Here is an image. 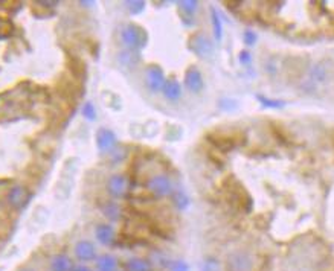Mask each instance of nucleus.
<instances>
[{
    "instance_id": "11",
    "label": "nucleus",
    "mask_w": 334,
    "mask_h": 271,
    "mask_svg": "<svg viewBox=\"0 0 334 271\" xmlns=\"http://www.w3.org/2000/svg\"><path fill=\"white\" fill-rule=\"evenodd\" d=\"M95 235H96L98 242L105 245V247L113 245V242L116 239L115 230H113V227H111L110 224H99V225H96Z\"/></svg>"
},
{
    "instance_id": "5",
    "label": "nucleus",
    "mask_w": 334,
    "mask_h": 271,
    "mask_svg": "<svg viewBox=\"0 0 334 271\" xmlns=\"http://www.w3.org/2000/svg\"><path fill=\"white\" fill-rule=\"evenodd\" d=\"M165 82H166V79H165L163 70L159 66L153 64V66L147 67V70H145V84H147V87L151 93L162 92Z\"/></svg>"
},
{
    "instance_id": "9",
    "label": "nucleus",
    "mask_w": 334,
    "mask_h": 271,
    "mask_svg": "<svg viewBox=\"0 0 334 271\" xmlns=\"http://www.w3.org/2000/svg\"><path fill=\"white\" fill-rule=\"evenodd\" d=\"M28 198H29V194H28L26 188H23L20 185L13 186L7 195V201L13 209H22L28 203Z\"/></svg>"
},
{
    "instance_id": "24",
    "label": "nucleus",
    "mask_w": 334,
    "mask_h": 271,
    "mask_svg": "<svg viewBox=\"0 0 334 271\" xmlns=\"http://www.w3.org/2000/svg\"><path fill=\"white\" fill-rule=\"evenodd\" d=\"M82 117H86L87 120H95L96 119V108L92 102H86L81 108Z\"/></svg>"
},
{
    "instance_id": "14",
    "label": "nucleus",
    "mask_w": 334,
    "mask_h": 271,
    "mask_svg": "<svg viewBox=\"0 0 334 271\" xmlns=\"http://www.w3.org/2000/svg\"><path fill=\"white\" fill-rule=\"evenodd\" d=\"M73 268V260L67 254H55L51 259V271H72Z\"/></svg>"
},
{
    "instance_id": "2",
    "label": "nucleus",
    "mask_w": 334,
    "mask_h": 271,
    "mask_svg": "<svg viewBox=\"0 0 334 271\" xmlns=\"http://www.w3.org/2000/svg\"><path fill=\"white\" fill-rule=\"evenodd\" d=\"M254 256L246 250H237L226 259V271H252Z\"/></svg>"
},
{
    "instance_id": "3",
    "label": "nucleus",
    "mask_w": 334,
    "mask_h": 271,
    "mask_svg": "<svg viewBox=\"0 0 334 271\" xmlns=\"http://www.w3.org/2000/svg\"><path fill=\"white\" fill-rule=\"evenodd\" d=\"M189 49L200 58H209L214 54V44L207 35L197 32L189 38Z\"/></svg>"
},
{
    "instance_id": "4",
    "label": "nucleus",
    "mask_w": 334,
    "mask_h": 271,
    "mask_svg": "<svg viewBox=\"0 0 334 271\" xmlns=\"http://www.w3.org/2000/svg\"><path fill=\"white\" fill-rule=\"evenodd\" d=\"M147 189L156 197H168L173 194V183L168 175L156 174L147 182Z\"/></svg>"
},
{
    "instance_id": "12",
    "label": "nucleus",
    "mask_w": 334,
    "mask_h": 271,
    "mask_svg": "<svg viewBox=\"0 0 334 271\" xmlns=\"http://www.w3.org/2000/svg\"><path fill=\"white\" fill-rule=\"evenodd\" d=\"M162 93H163V96H165L168 101L176 102V101H179V99L182 98V85H180V82H179L177 79L170 78V79L165 82Z\"/></svg>"
},
{
    "instance_id": "25",
    "label": "nucleus",
    "mask_w": 334,
    "mask_h": 271,
    "mask_svg": "<svg viewBox=\"0 0 334 271\" xmlns=\"http://www.w3.org/2000/svg\"><path fill=\"white\" fill-rule=\"evenodd\" d=\"M174 204L179 210H185L189 206V198L183 192H177L174 197Z\"/></svg>"
},
{
    "instance_id": "16",
    "label": "nucleus",
    "mask_w": 334,
    "mask_h": 271,
    "mask_svg": "<svg viewBox=\"0 0 334 271\" xmlns=\"http://www.w3.org/2000/svg\"><path fill=\"white\" fill-rule=\"evenodd\" d=\"M127 271H153V265L148 259L144 257H132L126 262Z\"/></svg>"
},
{
    "instance_id": "31",
    "label": "nucleus",
    "mask_w": 334,
    "mask_h": 271,
    "mask_svg": "<svg viewBox=\"0 0 334 271\" xmlns=\"http://www.w3.org/2000/svg\"><path fill=\"white\" fill-rule=\"evenodd\" d=\"M79 5L81 7H92V5H95V2H79Z\"/></svg>"
},
{
    "instance_id": "32",
    "label": "nucleus",
    "mask_w": 334,
    "mask_h": 271,
    "mask_svg": "<svg viewBox=\"0 0 334 271\" xmlns=\"http://www.w3.org/2000/svg\"><path fill=\"white\" fill-rule=\"evenodd\" d=\"M20 271H37V269H34V268H23V269H20Z\"/></svg>"
},
{
    "instance_id": "19",
    "label": "nucleus",
    "mask_w": 334,
    "mask_h": 271,
    "mask_svg": "<svg viewBox=\"0 0 334 271\" xmlns=\"http://www.w3.org/2000/svg\"><path fill=\"white\" fill-rule=\"evenodd\" d=\"M326 78V67L320 63L314 64L310 70V79L313 82H322Z\"/></svg>"
},
{
    "instance_id": "8",
    "label": "nucleus",
    "mask_w": 334,
    "mask_h": 271,
    "mask_svg": "<svg viewBox=\"0 0 334 271\" xmlns=\"http://www.w3.org/2000/svg\"><path fill=\"white\" fill-rule=\"evenodd\" d=\"M185 85L191 93H200L204 88V79L197 67H189L185 73Z\"/></svg>"
},
{
    "instance_id": "22",
    "label": "nucleus",
    "mask_w": 334,
    "mask_h": 271,
    "mask_svg": "<svg viewBox=\"0 0 334 271\" xmlns=\"http://www.w3.org/2000/svg\"><path fill=\"white\" fill-rule=\"evenodd\" d=\"M126 7L132 14L136 16L145 10V2H142V0H132V2H126Z\"/></svg>"
},
{
    "instance_id": "18",
    "label": "nucleus",
    "mask_w": 334,
    "mask_h": 271,
    "mask_svg": "<svg viewBox=\"0 0 334 271\" xmlns=\"http://www.w3.org/2000/svg\"><path fill=\"white\" fill-rule=\"evenodd\" d=\"M211 22H212V31H214V37L217 41H221L223 38V22L220 14L217 13V10L212 7L211 8Z\"/></svg>"
},
{
    "instance_id": "28",
    "label": "nucleus",
    "mask_w": 334,
    "mask_h": 271,
    "mask_svg": "<svg viewBox=\"0 0 334 271\" xmlns=\"http://www.w3.org/2000/svg\"><path fill=\"white\" fill-rule=\"evenodd\" d=\"M238 60H240L241 64H244V66H251V63H252V55H251L247 51H241L240 55H238Z\"/></svg>"
},
{
    "instance_id": "17",
    "label": "nucleus",
    "mask_w": 334,
    "mask_h": 271,
    "mask_svg": "<svg viewBox=\"0 0 334 271\" xmlns=\"http://www.w3.org/2000/svg\"><path fill=\"white\" fill-rule=\"evenodd\" d=\"M102 213H104V216L107 218V219H110V221H119L121 219V207L116 204V203H113V201H107L104 206H102Z\"/></svg>"
},
{
    "instance_id": "7",
    "label": "nucleus",
    "mask_w": 334,
    "mask_h": 271,
    "mask_svg": "<svg viewBox=\"0 0 334 271\" xmlns=\"http://www.w3.org/2000/svg\"><path fill=\"white\" fill-rule=\"evenodd\" d=\"M127 189H129V182L121 174L111 175L107 182V192L113 198H122L127 194Z\"/></svg>"
},
{
    "instance_id": "15",
    "label": "nucleus",
    "mask_w": 334,
    "mask_h": 271,
    "mask_svg": "<svg viewBox=\"0 0 334 271\" xmlns=\"http://www.w3.org/2000/svg\"><path fill=\"white\" fill-rule=\"evenodd\" d=\"M96 260V269L98 271H116L118 259L113 254H101Z\"/></svg>"
},
{
    "instance_id": "21",
    "label": "nucleus",
    "mask_w": 334,
    "mask_h": 271,
    "mask_svg": "<svg viewBox=\"0 0 334 271\" xmlns=\"http://www.w3.org/2000/svg\"><path fill=\"white\" fill-rule=\"evenodd\" d=\"M179 8L186 14V16H194V13L198 8V2L197 0H183V2H179Z\"/></svg>"
},
{
    "instance_id": "26",
    "label": "nucleus",
    "mask_w": 334,
    "mask_h": 271,
    "mask_svg": "<svg viewBox=\"0 0 334 271\" xmlns=\"http://www.w3.org/2000/svg\"><path fill=\"white\" fill-rule=\"evenodd\" d=\"M166 268L170 271H189V265L185 260H171L166 262Z\"/></svg>"
},
{
    "instance_id": "13",
    "label": "nucleus",
    "mask_w": 334,
    "mask_h": 271,
    "mask_svg": "<svg viewBox=\"0 0 334 271\" xmlns=\"http://www.w3.org/2000/svg\"><path fill=\"white\" fill-rule=\"evenodd\" d=\"M118 61L122 67H127V69H133L139 64L141 61V55H139V51H130V49H126V51H121L118 54Z\"/></svg>"
},
{
    "instance_id": "23",
    "label": "nucleus",
    "mask_w": 334,
    "mask_h": 271,
    "mask_svg": "<svg viewBox=\"0 0 334 271\" xmlns=\"http://www.w3.org/2000/svg\"><path fill=\"white\" fill-rule=\"evenodd\" d=\"M201 271H221L220 262L215 257H206L201 265Z\"/></svg>"
},
{
    "instance_id": "29",
    "label": "nucleus",
    "mask_w": 334,
    "mask_h": 271,
    "mask_svg": "<svg viewBox=\"0 0 334 271\" xmlns=\"http://www.w3.org/2000/svg\"><path fill=\"white\" fill-rule=\"evenodd\" d=\"M72 271H93V269H92L90 266H87V265H82V263H81V265H75V268H73Z\"/></svg>"
},
{
    "instance_id": "10",
    "label": "nucleus",
    "mask_w": 334,
    "mask_h": 271,
    "mask_svg": "<svg viewBox=\"0 0 334 271\" xmlns=\"http://www.w3.org/2000/svg\"><path fill=\"white\" fill-rule=\"evenodd\" d=\"M73 251H75L76 259L81 262H89V260L96 259V248H95L93 242H90V241H86V239L78 241Z\"/></svg>"
},
{
    "instance_id": "6",
    "label": "nucleus",
    "mask_w": 334,
    "mask_h": 271,
    "mask_svg": "<svg viewBox=\"0 0 334 271\" xmlns=\"http://www.w3.org/2000/svg\"><path fill=\"white\" fill-rule=\"evenodd\" d=\"M118 144L116 134L108 128H99L96 132V145L101 153H111Z\"/></svg>"
},
{
    "instance_id": "30",
    "label": "nucleus",
    "mask_w": 334,
    "mask_h": 271,
    "mask_svg": "<svg viewBox=\"0 0 334 271\" xmlns=\"http://www.w3.org/2000/svg\"><path fill=\"white\" fill-rule=\"evenodd\" d=\"M38 5H43V7H48V8H54L58 5V2H37Z\"/></svg>"
},
{
    "instance_id": "27",
    "label": "nucleus",
    "mask_w": 334,
    "mask_h": 271,
    "mask_svg": "<svg viewBox=\"0 0 334 271\" xmlns=\"http://www.w3.org/2000/svg\"><path fill=\"white\" fill-rule=\"evenodd\" d=\"M243 40L247 46H254L257 43V34L254 31H244L243 34Z\"/></svg>"
},
{
    "instance_id": "20",
    "label": "nucleus",
    "mask_w": 334,
    "mask_h": 271,
    "mask_svg": "<svg viewBox=\"0 0 334 271\" xmlns=\"http://www.w3.org/2000/svg\"><path fill=\"white\" fill-rule=\"evenodd\" d=\"M257 99H258V102H260L263 107H267V108H282V107H285V102H284V101L270 99V98L263 96V95H257Z\"/></svg>"
},
{
    "instance_id": "1",
    "label": "nucleus",
    "mask_w": 334,
    "mask_h": 271,
    "mask_svg": "<svg viewBox=\"0 0 334 271\" xmlns=\"http://www.w3.org/2000/svg\"><path fill=\"white\" fill-rule=\"evenodd\" d=\"M147 32L135 23H129L121 29V41L130 51L142 49L147 44Z\"/></svg>"
}]
</instances>
